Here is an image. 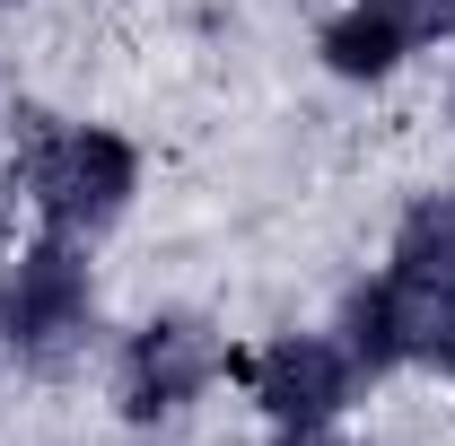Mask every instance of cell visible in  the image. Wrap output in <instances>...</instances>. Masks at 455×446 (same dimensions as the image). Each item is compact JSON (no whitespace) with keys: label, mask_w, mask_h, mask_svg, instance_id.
I'll list each match as a JSON object with an SVG mask.
<instances>
[{"label":"cell","mask_w":455,"mask_h":446,"mask_svg":"<svg viewBox=\"0 0 455 446\" xmlns=\"http://www.w3.org/2000/svg\"><path fill=\"white\" fill-rule=\"evenodd\" d=\"M438 36H455V0H350L324 27V70L333 79H386Z\"/></svg>","instance_id":"8992f818"},{"label":"cell","mask_w":455,"mask_h":446,"mask_svg":"<svg viewBox=\"0 0 455 446\" xmlns=\"http://www.w3.org/2000/svg\"><path fill=\"white\" fill-rule=\"evenodd\" d=\"M88 307H97L88 254H79V236H53V227L0 280V333H9V350H27V359H61L70 341L88 333Z\"/></svg>","instance_id":"3957f363"},{"label":"cell","mask_w":455,"mask_h":446,"mask_svg":"<svg viewBox=\"0 0 455 446\" xmlns=\"http://www.w3.org/2000/svg\"><path fill=\"white\" fill-rule=\"evenodd\" d=\"M341 333H350L341 350H350L368 377L395 368V359H429V368L455 377V236H447V245H411V236H395L386 280H368V289L350 298Z\"/></svg>","instance_id":"6da1fadb"},{"label":"cell","mask_w":455,"mask_h":446,"mask_svg":"<svg viewBox=\"0 0 455 446\" xmlns=\"http://www.w3.org/2000/svg\"><path fill=\"white\" fill-rule=\"evenodd\" d=\"M245 386L281 429H324V420H341V402L359 386V359L324 333H281L272 350L245 359Z\"/></svg>","instance_id":"5b68a950"},{"label":"cell","mask_w":455,"mask_h":446,"mask_svg":"<svg viewBox=\"0 0 455 446\" xmlns=\"http://www.w3.org/2000/svg\"><path fill=\"white\" fill-rule=\"evenodd\" d=\"M220 368H228V350H220V333H211L202 315H149V324L132 333V350H123V411H132V420H167V411H184Z\"/></svg>","instance_id":"277c9868"},{"label":"cell","mask_w":455,"mask_h":446,"mask_svg":"<svg viewBox=\"0 0 455 446\" xmlns=\"http://www.w3.org/2000/svg\"><path fill=\"white\" fill-rule=\"evenodd\" d=\"M18 184H27L36 219L53 227V236H97L106 219H123V202L140 184V158H132V140L70 123V131H36Z\"/></svg>","instance_id":"7a4b0ae2"},{"label":"cell","mask_w":455,"mask_h":446,"mask_svg":"<svg viewBox=\"0 0 455 446\" xmlns=\"http://www.w3.org/2000/svg\"><path fill=\"white\" fill-rule=\"evenodd\" d=\"M272 446H350V438H333V420H324V429H281Z\"/></svg>","instance_id":"52a82bcc"}]
</instances>
